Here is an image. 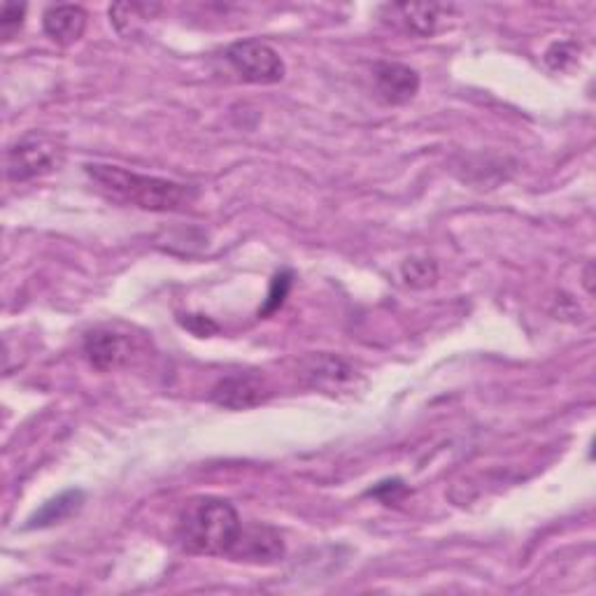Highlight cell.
I'll return each mask as SVG.
<instances>
[{"mask_svg": "<svg viewBox=\"0 0 596 596\" xmlns=\"http://www.w3.org/2000/svg\"><path fill=\"white\" fill-rule=\"evenodd\" d=\"M401 277L412 290H427L438 280V266L429 256H410L401 266Z\"/></svg>", "mask_w": 596, "mask_h": 596, "instance_id": "cell-13", "label": "cell"}, {"mask_svg": "<svg viewBox=\"0 0 596 596\" xmlns=\"http://www.w3.org/2000/svg\"><path fill=\"white\" fill-rule=\"evenodd\" d=\"M82 506H85V491L82 489H66V491H61L59 497L42 504V508L29 517V522H26L23 529H47V527L61 525V522L70 520L72 515L80 512Z\"/></svg>", "mask_w": 596, "mask_h": 596, "instance_id": "cell-12", "label": "cell"}, {"mask_svg": "<svg viewBox=\"0 0 596 596\" xmlns=\"http://www.w3.org/2000/svg\"><path fill=\"white\" fill-rule=\"evenodd\" d=\"M82 350L96 371L110 373L131 364L138 345L131 339V333L119 331L115 326H96L85 335Z\"/></svg>", "mask_w": 596, "mask_h": 596, "instance_id": "cell-5", "label": "cell"}, {"mask_svg": "<svg viewBox=\"0 0 596 596\" xmlns=\"http://www.w3.org/2000/svg\"><path fill=\"white\" fill-rule=\"evenodd\" d=\"M42 29L57 45H72L85 36L87 12L80 6H51L42 14Z\"/></svg>", "mask_w": 596, "mask_h": 596, "instance_id": "cell-11", "label": "cell"}, {"mask_svg": "<svg viewBox=\"0 0 596 596\" xmlns=\"http://www.w3.org/2000/svg\"><path fill=\"white\" fill-rule=\"evenodd\" d=\"M382 12L390 14V19H394L406 33L418 36V38H431L433 33L440 31V26H443L446 19H455L457 6L394 3V6H384Z\"/></svg>", "mask_w": 596, "mask_h": 596, "instance_id": "cell-7", "label": "cell"}, {"mask_svg": "<svg viewBox=\"0 0 596 596\" xmlns=\"http://www.w3.org/2000/svg\"><path fill=\"white\" fill-rule=\"evenodd\" d=\"M271 397L268 384L252 373H233L222 378L211 392L215 406L226 410H250Z\"/></svg>", "mask_w": 596, "mask_h": 596, "instance_id": "cell-6", "label": "cell"}, {"mask_svg": "<svg viewBox=\"0 0 596 596\" xmlns=\"http://www.w3.org/2000/svg\"><path fill=\"white\" fill-rule=\"evenodd\" d=\"M179 324L189 329L194 335H198V339H211V335L219 331V326L205 315H185V317H179Z\"/></svg>", "mask_w": 596, "mask_h": 596, "instance_id": "cell-18", "label": "cell"}, {"mask_svg": "<svg viewBox=\"0 0 596 596\" xmlns=\"http://www.w3.org/2000/svg\"><path fill=\"white\" fill-rule=\"evenodd\" d=\"M23 17H26V6L19 3L3 6V12H0V31H3L8 40L23 26Z\"/></svg>", "mask_w": 596, "mask_h": 596, "instance_id": "cell-16", "label": "cell"}, {"mask_svg": "<svg viewBox=\"0 0 596 596\" xmlns=\"http://www.w3.org/2000/svg\"><path fill=\"white\" fill-rule=\"evenodd\" d=\"M238 510L217 497L189 499L177 515V540L187 553L224 557L241 536Z\"/></svg>", "mask_w": 596, "mask_h": 596, "instance_id": "cell-2", "label": "cell"}, {"mask_svg": "<svg viewBox=\"0 0 596 596\" xmlns=\"http://www.w3.org/2000/svg\"><path fill=\"white\" fill-rule=\"evenodd\" d=\"M226 61L250 85H277L287 75L277 51L262 40H241L226 49Z\"/></svg>", "mask_w": 596, "mask_h": 596, "instance_id": "cell-4", "label": "cell"}, {"mask_svg": "<svg viewBox=\"0 0 596 596\" xmlns=\"http://www.w3.org/2000/svg\"><path fill=\"white\" fill-rule=\"evenodd\" d=\"M406 495H408V487H406L401 480H384V482L375 485V487L369 491V497L382 499L384 504L399 501V499L406 497Z\"/></svg>", "mask_w": 596, "mask_h": 596, "instance_id": "cell-17", "label": "cell"}, {"mask_svg": "<svg viewBox=\"0 0 596 596\" xmlns=\"http://www.w3.org/2000/svg\"><path fill=\"white\" fill-rule=\"evenodd\" d=\"M576 57H578V45L576 42H555L546 51V63L553 70H566L568 66L576 63Z\"/></svg>", "mask_w": 596, "mask_h": 596, "instance_id": "cell-15", "label": "cell"}, {"mask_svg": "<svg viewBox=\"0 0 596 596\" xmlns=\"http://www.w3.org/2000/svg\"><path fill=\"white\" fill-rule=\"evenodd\" d=\"M292 277H294V275H292L290 271H282V273H277V275L273 277L268 299H266L264 307L258 310V315H264V317H266V315L275 313V310L284 303V299L290 296V290H292Z\"/></svg>", "mask_w": 596, "mask_h": 596, "instance_id": "cell-14", "label": "cell"}, {"mask_svg": "<svg viewBox=\"0 0 596 596\" xmlns=\"http://www.w3.org/2000/svg\"><path fill=\"white\" fill-rule=\"evenodd\" d=\"M373 85L387 106H406L420 91V75L410 66L382 61L373 68Z\"/></svg>", "mask_w": 596, "mask_h": 596, "instance_id": "cell-8", "label": "cell"}, {"mask_svg": "<svg viewBox=\"0 0 596 596\" xmlns=\"http://www.w3.org/2000/svg\"><path fill=\"white\" fill-rule=\"evenodd\" d=\"M63 162L66 149L55 136L31 131L10 145L6 154V173L10 183H29V179L59 170Z\"/></svg>", "mask_w": 596, "mask_h": 596, "instance_id": "cell-3", "label": "cell"}, {"mask_svg": "<svg viewBox=\"0 0 596 596\" xmlns=\"http://www.w3.org/2000/svg\"><path fill=\"white\" fill-rule=\"evenodd\" d=\"M85 170L108 198L149 213L185 211V207H189L198 198V189L194 185L175 183V179L166 177L140 175L121 166L89 164L85 166Z\"/></svg>", "mask_w": 596, "mask_h": 596, "instance_id": "cell-1", "label": "cell"}, {"mask_svg": "<svg viewBox=\"0 0 596 596\" xmlns=\"http://www.w3.org/2000/svg\"><path fill=\"white\" fill-rule=\"evenodd\" d=\"M231 557H236L238 561L273 564L284 557V540L268 525H250L241 529V536L231 550Z\"/></svg>", "mask_w": 596, "mask_h": 596, "instance_id": "cell-9", "label": "cell"}, {"mask_svg": "<svg viewBox=\"0 0 596 596\" xmlns=\"http://www.w3.org/2000/svg\"><path fill=\"white\" fill-rule=\"evenodd\" d=\"M305 380L315 387V390L335 394L345 390V387L354 380V371L341 356L333 354H315L305 361L303 369Z\"/></svg>", "mask_w": 596, "mask_h": 596, "instance_id": "cell-10", "label": "cell"}]
</instances>
